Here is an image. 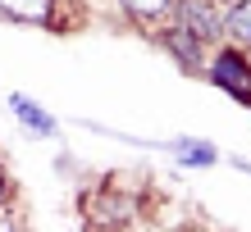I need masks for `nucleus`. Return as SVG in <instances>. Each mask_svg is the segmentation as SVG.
I'll use <instances>...</instances> for the list:
<instances>
[{
    "instance_id": "f257e3e1",
    "label": "nucleus",
    "mask_w": 251,
    "mask_h": 232,
    "mask_svg": "<svg viewBox=\"0 0 251 232\" xmlns=\"http://www.w3.org/2000/svg\"><path fill=\"white\" fill-rule=\"evenodd\" d=\"M174 23L187 27L201 46L224 41V0H178L174 5Z\"/></svg>"
},
{
    "instance_id": "f03ea898",
    "label": "nucleus",
    "mask_w": 251,
    "mask_h": 232,
    "mask_svg": "<svg viewBox=\"0 0 251 232\" xmlns=\"http://www.w3.org/2000/svg\"><path fill=\"white\" fill-rule=\"evenodd\" d=\"M205 73H210V82H215V86H224V91L242 96L247 105H251V60H247L242 50L224 46L210 64H205Z\"/></svg>"
},
{
    "instance_id": "7ed1b4c3",
    "label": "nucleus",
    "mask_w": 251,
    "mask_h": 232,
    "mask_svg": "<svg viewBox=\"0 0 251 232\" xmlns=\"http://www.w3.org/2000/svg\"><path fill=\"white\" fill-rule=\"evenodd\" d=\"M160 37H165V46L174 50V60H178V64L187 68V73H201V64H205V46H201V41L187 32V27H178V23L169 19Z\"/></svg>"
},
{
    "instance_id": "20e7f679",
    "label": "nucleus",
    "mask_w": 251,
    "mask_h": 232,
    "mask_svg": "<svg viewBox=\"0 0 251 232\" xmlns=\"http://www.w3.org/2000/svg\"><path fill=\"white\" fill-rule=\"evenodd\" d=\"M224 41L233 50H251V0H228L224 5Z\"/></svg>"
},
{
    "instance_id": "39448f33",
    "label": "nucleus",
    "mask_w": 251,
    "mask_h": 232,
    "mask_svg": "<svg viewBox=\"0 0 251 232\" xmlns=\"http://www.w3.org/2000/svg\"><path fill=\"white\" fill-rule=\"evenodd\" d=\"M0 14L19 23H55L60 19V0H0Z\"/></svg>"
},
{
    "instance_id": "423d86ee",
    "label": "nucleus",
    "mask_w": 251,
    "mask_h": 232,
    "mask_svg": "<svg viewBox=\"0 0 251 232\" xmlns=\"http://www.w3.org/2000/svg\"><path fill=\"white\" fill-rule=\"evenodd\" d=\"M119 5H124L128 19H137V23H169L178 0H119Z\"/></svg>"
},
{
    "instance_id": "0eeeda50",
    "label": "nucleus",
    "mask_w": 251,
    "mask_h": 232,
    "mask_svg": "<svg viewBox=\"0 0 251 232\" xmlns=\"http://www.w3.org/2000/svg\"><path fill=\"white\" fill-rule=\"evenodd\" d=\"M0 232H23V223H19V214H14L9 205L0 210Z\"/></svg>"
},
{
    "instance_id": "6e6552de",
    "label": "nucleus",
    "mask_w": 251,
    "mask_h": 232,
    "mask_svg": "<svg viewBox=\"0 0 251 232\" xmlns=\"http://www.w3.org/2000/svg\"><path fill=\"white\" fill-rule=\"evenodd\" d=\"M9 205V178H5V169H0V210Z\"/></svg>"
},
{
    "instance_id": "1a4fd4ad",
    "label": "nucleus",
    "mask_w": 251,
    "mask_h": 232,
    "mask_svg": "<svg viewBox=\"0 0 251 232\" xmlns=\"http://www.w3.org/2000/svg\"><path fill=\"white\" fill-rule=\"evenodd\" d=\"M247 60H251V50H247Z\"/></svg>"
}]
</instances>
